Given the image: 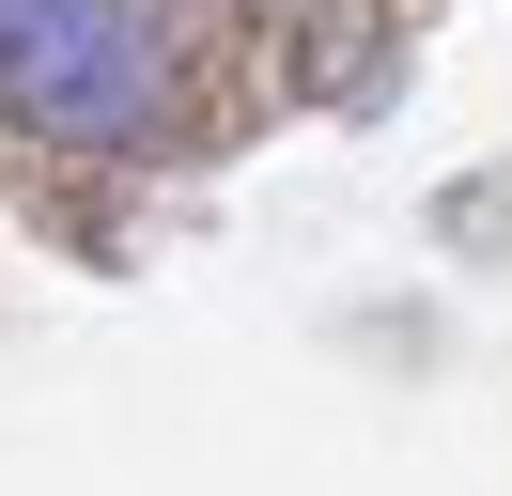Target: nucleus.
Returning a JSON list of instances; mask_svg holds the SVG:
<instances>
[{
  "instance_id": "f257e3e1",
  "label": "nucleus",
  "mask_w": 512,
  "mask_h": 496,
  "mask_svg": "<svg viewBox=\"0 0 512 496\" xmlns=\"http://www.w3.org/2000/svg\"><path fill=\"white\" fill-rule=\"evenodd\" d=\"M171 93L156 31H140V0H0V124H32V140H140Z\"/></svg>"
}]
</instances>
